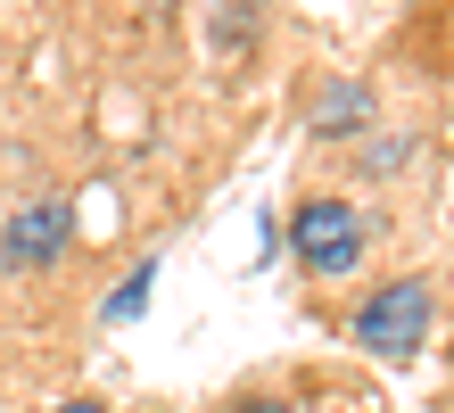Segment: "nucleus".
Returning a JSON list of instances; mask_svg holds the SVG:
<instances>
[{"label": "nucleus", "mask_w": 454, "mask_h": 413, "mask_svg": "<svg viewBox=\"0 0 454 413\" xmlns=\"http://www.w3.org/2000/svg\"><path fill=\"white\" fill-rule=\"evenodd\" d=\"M289 257H298L306 282H347L364 265V215L347 199H306L298 224H289Z\"/></svg>", "instance_id": "obj_1"}, {"label": "nucleus", "mask_w": 454, "mask_h": 413, "mask_svg": "<svg viewBox=\"0 0 454 413\" xmlns=\"http://www.w3.org/2000/svg\"><path fill=\"white\" fill-rule=\"evenodd\" d=\"M430 339V282H388L356 306V347L380 364H413Z\"/></svg>", "instance_id": "obj_2"}, {"label": "nucleus", "mask_w": 454, "mask_h": 413, "mask_svg": "<svg viewBox=\"0 0 454 413\" xmlns=\"http://www.w3.org/2000/svg\"><path fill=\"white\" fill-rule=\"evenodd\" d=\"M67 240H74V215L59 199H42V207H25L17 224L0 232V265H9V273H42V265L67 257Z\"/></svg>", "instance_id": "obj_3"}, {"label": "nucleus", "mask_w": 454, "mask_h": 413, "mask_svg": "<svg viewBox=\"0 0 454 413\" xmlns=\"http://www.w3.org/2000/svg\"><path fill=\"white\" fill-rule=\"evenodd\" d=\"M372 116V107H364V91H356V83H339V99H323V107H314V124H323V132H356Z\"/></svg>", "instance_id": "obj_4"}, {"label": "nucleus", "mask_w": 454, "mask_h": 413, "mask_svg": "<svg viewBox=\"0 0 454 413\" xmlns=\"http://www.w3.org/2000/svg\"><path fill=\"white\" fill-rule=\"evenodd\" d=\"M149 282H157V265H141V273H132V282H124V290L108 298V322H124V314H141V306H149Z\"/></svg>", "instance_id": "obj_5"}, {"label": "nucleus", "mask_w": 454, "mask_h": 413, "mask_svg": "<svg viewBox=\"0 0 454 413\" xmlns=\"http://www.w3.org/2000/svg\"><path fill=\"white\" fill-rule=\"evenodd\" d=\"M59 413H99V405H91V397H74V405H59Z\"/></svg>", "instance_id": "obj_6"}, {"label": "nucleus", "mask_w": 454, "mask_h": 413, "mask_svg": "<svg viewBox=\"0 0 454 413\" xmlns=\"http://www.w3.org/2000/svg\"><path fill=\"white\" fill-rule=\"evenodd\" d=\"M239 413H281V405H239Z\"/></svg>", "instance_id": "obj_7"}]
</instances>
